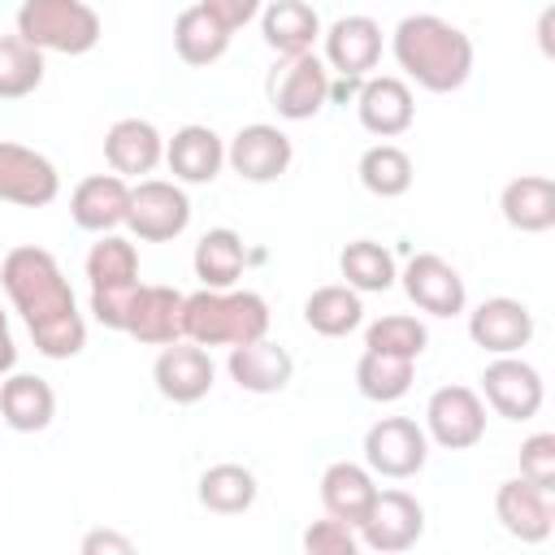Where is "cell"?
I'll list each match as a JSON object with an SVG mask.
<instances>
[{
  "label": "cell",
  "instance_id": "6da1fadb",
  "mask_svg": "<svg viewBox=\"0 0 555 555\" xmlns=\"http://www.w3.org/2000/svg\"><path fill=\"white\" fill-rule=\"evenodd\" d=\"M0 286L13 299V308L22 312L35 351L48 360H74L87 347V321L74 304V291L56 264L52 251L43 247H13L0 260Z\"/></svg>",
  "mask_w": 555,
  "mask_h": 555
},
{
  "label": "cell",
  "instance_id": "7a4b0ae2",
  "mask_svg": "<svg viewBox=\"0 0 555 555\" xmlns=\"http://www.w3.org/2000/svg\"><path fill=\"white\" fill-rule=\"evenodd\" d=\"M390 52L399 69L434 95L460 91L473 74V39L438 13H408L390 35Z\"/></svg>",
  "mask_w": 555,
  "mask_h": 555
},
{
  "label": "cell",
  "instance_id": "3957f363",
  "mask_svg": "<svg viewBox=\"0 0 555 555\" xmlns=\"http://www.w3.org/2000/svg\"><path fill=\"white\" fill-rule=\"evenodd\" d=\"M269 334V304L256 291L199 286L182 299V338L199 347H238Z\"/></svg>",
  "mask_w": 555,
  "mask_h": 555
},
{
  "label": "cell",
  "instance_id": "277c9868",
  "mask_svg": "<svg viewBox=\"0 0 555 555\" xmlns=\"http://www.w3.org/2000/svg\"><path fill=\"white\" fill-rule=\"evenodd\" d=\"M87 282H91V312L104 330H121L126 334V317L130 304L139 295V251L130 238L121 234H100V243H91L87 251Z\"/></svg>",
  "mask_w": 555,
  "mask_h": 555
},
{
  "label": "cell",
  "instance_id": "5b68a950",
  "mask_svg": "<svg viewBox=\"0 0 555 555\" xmlns=\"http://www.w3.org/2000/svg\"><path fill=\"white\" fill-rule=\"evenodd\" d=\"M17 35L35 43L39 52L82 56L100 43L104 22L87 0H22L17 9Z\"/></svg>",
  "mask_w": 555,
  "mask_h": 555
},
{
  "label": "cell",
  "instance_id": "8992f818",
  "mask_svg": "<svg viewBox=\"0 0 555 555\" xmlns=\"http://www.w3.org/2000/svg\"><path fill=\"white\" fill-rule=\"evenodd\" d=\"M330 65L317 52H299V56H282L264 82L269 104L278 108V117L286 121H308L330 104Z\"/></svg>",
  "mask_w": 555,
  "mask_h": 555
},
{
  "label": "cell",
  "instance_id": "52a82bcc",
  "mask_svg": "<svg viewBox=\"0 0 555 555\" xmlns=\"http://www.w3.org/2000/svg\"><path fill=\"white\" fill-rule=\"evenodd\" d=\"M425 460H429V438H425V425H416L412 416H382L369 425L364 464L373 477L408 481L425 468Z\"/></svg>",
  "mask_w": 555,
  "mask_h": 555
},
{
  "label": "cell",
  "instance_id": "ba28073f",
  "mask_svg": "<svg viewBox=\"0 0 555 555\" xmlns=\"http://www.w3.org/2000/svg\"><path fill=\"white\" fill-rule=\"evenodd\" d=\"M126 225L139 243H169L191 225V199L178 182L139 178V186H130Z\"/></svg>",
  "mask_w": 555,
  "mask_h": 555
},
{
  "label": "cell",
  "instance_id": "9c48e42d",
  "mask_svg": "<svg viewBox=\"0 0 555 555\" xmlns=\"http://www.w3.org/2000/svg\"><path fill=\"white\" fill-rule=\"evenodd\" d=\"M425 438L442 451H468L486 438V399L473 386H438L425 403Z\"/></svg>",
  "mask_w": 555,
  "mask_h": 555
},
{
  "label": "cell",
  "instance_id": "30bf717a",
  "mask_svg": "<svg viewBox=\"0 0 555 555\" xmlns=\"http://www.w3.org/2000/svg\"><path fill=\"white\" fill-rule=\"evenodd\" d=\"M481 395L503 421H533L542 412L546 386H542V373L512 351V356H494L481 369Z\"/></svg>",
  "mask_w": 555,
  "mask_h": 555
},
{
  "label": "cell",
  "instance_id": "8fae6325",
  "mask_svg": "<svg viewBox=\"0 0 555 555\" xmlns=\"http://www.w3.org/2000/svg\"><path fill=\"white\" fill-rule=\"evenodd\" d=\"M356 533H360V546H369V551H382V555L408 551L425 533V507L408 490H377V499H373L369 516L356 525Z\"/></svg>",
  "mask_w": 555,
  "mask_h": 555
},
{
  "label": "cell",
  "instance_id": "7c38bea8",
  "mask_svg": "<svg viewBox=\"0 0 555 555\" xmlns=\"http://www.w3.org/2000/svg\"><path fill=\"white\" fill-rule=\"evenodd\" d=\"M61 195V173L56 165L13 139H0V199L17 208H43Z\"/></svg>",
  "mask_w": 555,
  "mask_h": 555
},
{
  "label": "cell",
  "instance_id": "4fadbf2b",
  "mask_svg": "<svg viewBox=\"0 0 555 555\" xmlns=\"http://www.w3.org/2000/svg\"><path fill=\"white\" fill-rule=\"evenodd\" d=\"M403 291L408 299L429 312V317H460L468 308V291H464V278L451 260H442L438 251H416L408 264H403Z\"/></svg>",
  "mask_w": 555,
  "mask_h": 555
},
{
  "label": "cell",
  "instance_id": "5bb4252c",
  "mask_svg": "<svg viewBox=\"0 0 555 555\" xmlns=\"http://www.w3.org/2000/svg\"><path fill=\"white\" fill-rule=\"evenodd\" d=\"M291 156H295V147H291L286 130H278V126H269V121L243 126V130L230 139V147H225V165H230L243 182H278V178L291 169Z\"/></svg>",
  "mask_w": 555,
  "mask_h": 555
},
{
  "label": "cell",
  "instance_id": "9a60e30c",
  "mask_svg": "<svg viewBox=\"0 0 555 555\" xmlns=\"http://www.w3.org/2000/svg\"><path fill=\"white\" fill-rule=\"evenodd\" d=\"M325 39V65L338 78H369V69H377L382 61V26L369 13H347L338 22H330V30H321Z\"/></svg>",
  "mask_w": 555,
  "mask_h": 555
},
{
  "label": "cell",
  "instance_id": "2e32d148",
  "mask_svg": "<svg viewBox=\"0 0 555 555\" xmlns=\"http://www.w3.org/2000/svg\"><path fill=\"white\" fill-rule=\"evenodd\" d=\"M212 377H217V369H212L208 351L191 338L165 343L152 364V382L169 403H199L212 390Z\"/></svg>",
  "mask_w": 555,
  "mask_h": 555
},
{
  "label": "cell",
  "instance_id": "e0dca14e",
  "mask_svg": "<svg viewBox=\"0 0 555 555\" xmlns=\"http://www.w3.org/2000/svg\"><path fill=\"white\" fill-rule=\"evenodd\" d=\"M499 525L520 542H546L555 525V490L533 486L529 477H507L494 494Z\"/></svg>",
  "mask_w": 555,
  "mask_h": 555
},
{
  "label": "cell",
  "instance_id": "ac0fdd59",
  "mask_svg": "<svg viewBox=\"0 0 555 555\" xmlns=\"http://www.w3.org/2000/svg\"><path fill=\"white\" fill-rule=\"evenodd\" d=\"M468 338L481 351H490V356H512V351L529 347V338H533V312L520 299H512V295L481 299L468 312Z\"/></svg>",
  "mask_w": 555,
  "mask_h": 555
},
{
  "label": "cell",
  "instance_id": "d6986e66",
  "mask_svg": "<svg viewBox=\"0 0 555 555\" xmlns=\"http://www.w3.org/2000/svg\"><path fill=\"white\" fill-rule=\"evenodd\" d=\"M356 113H360V126L377 139H399L412 121H416V100H412V87L395 74H377V78H364L360 91H356Z\"/></svg>",
  "mask_w": 555,
  "mask_h": 555
},
{
  "label": "cell",
  "instance_id": "ffe728a7",
  "mask_svg": "<svg viewBox=\"0 0 555 555\" xmlns=\"http://www.w3.org/2000/svg\"><path fill=\"white\" fill-rule=\"evenodd\" d=\"M126 208H130V182L121 173H91L69 195V217L87 234H113L117 225H126Z\"/></svg>",
  "mask_w": 555,
  "mask_h": 555
},
{
  "label": "cell",
  "instance_id": "44dd1931",
  "mask_svg": "<svg viewBox=\"0 0 555 555\" xmlns=\"http://www.w3.org/2000/svg\"><path fill=\"white\" fill-rule=\"evenodd\" d=\"M104 160L121 178H147L165 160V139L147 117H121L104 134Z\"/></svg>",
  "mask_w": 555,
  "mask_h": 555
},
{
  "label": "cell",
  "instance_id": "7402d4cb",
  "mask_svg": "<svg viewBox=\"0 0 555 555\" xmlns=\"http://www.w3.org/2000/svg\"><path fill=\"white\" fill-rule=\"evenodd\" d=\"M225 369H230L234 386L247 390V395H278V390H286L291 377H295V360H291V351L278 347V343H269V338L230 347Z\"/></svg>",
  "mask_w": 555,
  "mask_h": 555
},
{
  "label": "cell",
  "instance_id": "603a6c76",
  "mask_svg": "<svg viewBox=\"0 0 555 555\" xmlns=\"http://www.w3.org/2000/svg\"><path fill=\"white\" fill-rule=\"evenodd\" d=\"M165 165H169V173H173L178 182L204 186V182H212V178L221 173V165H225V143H221V134H217L212 126H199V121L178 126L173 139L165 143Z\"/></svg>",
  "mask_w": 555,
  "mask_h": 555
},
{
  "label": "cell",
  "instance_id": "cb8c5ba5",
  "mask_svg": "<svg viewBox=\"0 0 555 555\" xmlns=\"http://www.w3.org/2000/svg\"><path fill=\"white\" fill-rule=\"evenodd\" d=\"M182 291L173 286H160V282H143L134 304H130V317H126V334L147 343V347H165V343H178L182 338Z\"/></svg>",
  "mask_w": 555,
  "mask_h": 555
},
{
  "label": "cell",
  "instance_id": "d4e9b609",
  "mask_svg": "<svg viewBox=\"0 0 555 555\" xmlns=\"http://www.w3.org/2000/svg\"><path fill=\"white\" fill-rule=\"evenodd\" d=\"M377 499V481L369 473V464H356V460H334L325 473H321V507L325 516L343 520V525H360L369 516Z\"/></svg>",
  "mask_w": 555,
  "mask_h": 555
},
{
  "label": "cell",
  "instance_id": "484cf974",
  "mask_svg": "<svg viewBox=\"0 0 555 555\" xmlns=\"http://www.w3.org/2000/svg\"><path fill=\"white\" fill-rule=\"evenodd\" d=\"M0 416L17 434H39L56 416V390L35 373H4V382H0Z\"/></svg>",
  "mask_w": 555,
  "mask_h": 555
},
{
  "label": "cell",
  "instance_id": "4316f807",
  "mask_svg": "<svg viewBox=\"0 0 555 555\" xmlns=\"http://www.w3.org/2000/svg\"><path fill=\"white\" fill-rule=\"evenodd\" d=\"M260 35L278 56H299L321 39V17L308 0H269L260 9Z\"/></svg>",
  "mask_w": 555,
  "mask_h": 555
},
{
  "label": "cell",
  "instance_id": "83f0119b",
  "mask_svg": "<svg viewBox=\"0 0 555 555\" xmlns=\"http://www.w3.org/2000/svg\"><path fill=\"white\" fill-rule=\"evenodd\" d=\"M503 221L520 234H546L555 225V182L546 173H520L499 195Z\"/></svg>",
  "mask_w": 555,
  "mask_h": 555
},
{
  "label": "cell",
  "instance_id": "f1b7e54d",
  "mask_svg": "<svg viewBox=\"0 0 555 555\" xmlns=\"http://www.w3.org/2000/svg\"><path fill=\"white\" fill-rule=\"evenodd\" d=\"M191 264H195V278H199L204 286H212V291H230V286L238 282L243 264H247V243H243L238 230L217 225V230H208V234L195 243Z\"/></svg>",
  "mask_w": 555,
  "mask_h": 555
},
{
  "label": "cell",
  "instance_id": "f546056e",
  "mask_svg": "<svg viewBox=\"0 0 555 555\" xmlns=\"http://www.w3.org/2000/svg\"><path fill=\"white\" fill-rule=\"evenodd\" d=\"M304 321H308V330L321 334V338H347V334L360 330V321H364L360 291H351L347 282L317 286V291L304 299Z\"/></svg>",
  "mask_w": 555,
  "mask_h": 555
},
{
  "label": "cell",
  "instance_id": "4dcf8cb0",
  "mask_svg": "<svg viewBox=\"0 0 555 555\" xmlns=\"http://www.w3.org/2000/svg\"><path fill=\"white\" fill-rule=\"evenodd\" d=\"M230 30L204 9V4H191V9H182L178 13V22H173V52L186 61V65H195V69H204V65H212V61H221L225 56V48H230Z\"/></svg>",
  "mask_w": 555,
  "mask_h": 555
},
{
  "label": "cell",
  "instance_id": "1f68e13d",
  "mask_svg": "<svg viewBox=\"0 0 555 555\" xmlns=\"http://www.w3.org/2000/svg\"><path fill=\"white\" fill-rule=\"evenodd\" d=\"M416 382V360H403V356H386V351H369L356 360V390L373 403H395L412 390Z\"/></svg>",
  "mask_w": 555,
  "mask_h": 555
},
{
  "label": "cell",
  "instance_id": "d6a6232c",
  "mask_svg": "<svg viewBox=\"0 0 555 555\" xmlns=\"http://www.w3.org/2000/svg\"><path fill=\"white\" fill-rule=\"evenodd\" d=\"M338 273H343L347 286L360 291V295L390 291L395 278H399L390 247H382V243H373V238H356V243H347V247L338 251Z\"/></svg>",
  "mask_w": 555,
  "mask_h": 555
},
{
  "label": "cell",
  "instance_id": "836d02e7",
  "mask_svg": "<svg viewBox=\"0 0 555 555\" xmlns=\"http://www.w3.org/2000/svg\"><path fill=\"white\" fill-rule=\"evenodd\" d=\"M356 173H360L364 191L377 195V199H399V195H408V186H412V178H416L412 156H408L399 143H373V147L360 156Z\"/></svg>",
  "mask_w": 555,
  "mask_h": 555
},
{
  "label": "cell",
  "instance_id": "e575fe53",
  "mask_svg": "<svg viewBox=\"0 0 555 555\" xmlns=\"http://www.w3.org/2000/svg\"><path fill=\"white\" fill-rule=\"evenodd\" d=\"M256 473L243 464H212L199 473V503L217 516H238L256 503Z\"/></svg>",
  "mask_w": 555,
  "mask_h": 555
},
{
  "label": "cell",
  "instance_id": "d590c367",
  "mask_svg": "<svg viewBox=\"0 0 555 555\" xmlns=\"http://www.w3.org/2000/svg\"><path fill=\"white\" fill-rule=\"evenodd\" d=\"M43 82V52L22 35L0 39V100H22Z\"/></svg>",
  "mask_w": 555,
  "mask_h": 555
},
{
  "label": "cell",
  "instance_id": "8d00e7d4",
  "mask_svg": "<svg viewBox=\"0 0 555 555\" xmlns=\"http://www.w3.org/2000/svg\"><path fill=\"white\" fill-rule=\"evenodd\" d=\"M364 347L386 351V356H403V360H421V351L429 347V330H425V321H416L408 312H390L364 330Z\"/></svg>",
  "mask_w": 555,
  "mask_h": 555
},
{
  "label": "cell",
  "instance_id": "74e56055",
  "mask_svg": "<svg viewBox=\"0 0 555 555\" xmlns=\"http://www.w3.org/2000/svg\"><path fill=\"white\" fill-rule=\"evenodd\" d=\"M304 551L308 555H356L360 551V533L351 525L325 516V520H312L304 529Z\"/></svg>",
  "mask_w": 555,
  "mask_h": 555
},
{
  "label": "cell",
  "instance_id": "f35d334b",
  "mask_svg": "<svg viewBox=\"0 0 555 555\" xmlns=\"http://www.w3.org/2000/svg\"><path fill=\"white\" fill-rule=\"evenodd\" d=\"M520 477L555 490V434H529L520 442Z\"/></svg>",
  "mask_w": 555,
  "mask_h": 555
},
{
  "label": "cell",
  "instance_id": "ab89813d",
  "mask_svg": "<svg viewBox=\"0 0 555 555\" xmlns=\"http://www.w3.org/2000/svg\"><path fill=\"white\" fill-rule=\"evenodd\" d=\"M199 4H204V9H208V13H212L230 35H234V30H243L247 22H256V17H260V9H264V0H199Z\"/></svg>",
  "mask_w": 555,
  "mask_h": 555
},
{
  "label": "cell",
  "instance_id": "60d3db41",
  "mask_svg": "<svg viewBox=\"0 0 555 555\" xmlns=\"http://www.w3.org/2000/svg\"><path fill=\"white\" fill-rule=\"evenodd\" d=\"M82 551H87V555H100V551L130 555V551H134V542H130V538H121V533H113V529H95V533H87V538H82Z\"/></svg>",
  "mask_w": 555,
  "mask_h": 555
},
{
  "label": "cell",
  "instance_id": "b9f144b4",
  "mask_svg": "<svg viewBox=\"0 0 555 555\" xmlns=\"http://www.w3.org/2000/svg\"><path fill=\"white\" fill-rule=\"evenodd\" d=\"M13 364H17V343H13V334H9V317H4V308H0V377L13 373Z\"/></svg>",
  "mask_w": 555,
  "mask_h": 555
}]
</instances>
